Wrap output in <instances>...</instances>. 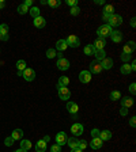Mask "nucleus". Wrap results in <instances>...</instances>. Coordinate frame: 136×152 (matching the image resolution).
I'll use <instances>...</instances> for the list:
<instances>
[{
    "instance_id": "obj_49",
    "label": "nucleus",
    "mask_w": 136,
    "mask_h": 152,
    "mask_svg": "<svg viewBox=\"0 0 136 152\" xmlns=\"http://www.w3.org/2000/svg\"><path fill=\"white\" fill-rule=\"evenodd\" d=\"M1 41H8V35H1Z\"/></svg>"
},
{
    "instance_id": "obj_9",
    "label": "nucleus",
    "mask_w": 136,
    "mask_h": 152,
    "mask_svg": "<svg viewBox=\"0 0 136 152\" xmlns=\"http://www.w3.org/2000/svg\"><path fill=\"white\" fill-rule=\"evenodd\" d=\"M67 140H68V137L64 132H60L56 135V144H57V146H60V147L64 146L65 143H67Z\"/></svg>"
},
{
    "instance_id": "obj_35",
    "label": "nucleus",
    "mask_w": 136,
    "mask_h": 152,
    "mask_svg": "<svg viewBox=\"0 0 136 152\" xmlns=\"http://www.w3.org/2000/svg\"><path fill=\"white\" fill-rule=\"evenodd\" d=\"M56 56H57V54H56V50H54V49H48L46 50V57L48 58H53V57H56Z\"/></svg>"
},
{
    "instance_id": "obj_47",
    "label": "nucleus",
    "mask_w": 136,
    "mask_h": 152,
    "mask_svg": "<svg viewBox=\"0 0 136 152\" xmlns=\"http://www.w3.org/2000/svg\"><path fill=\"white\" fill-rule=\"evenodd\" d=\"M131 69H132V71H135V69H136V61L135 60H133L132 64H131Z\"/></svg>"
},
{
    "instance_id": "obj_3",
    "label": "nucleus",
    "mask_w": 136,
    "mask_h": 152,
    "mask_svg": "<svg viewBox=\"0 0 136 152\" xmlns=\"http://www.w3.org/2000/svg\"><path fill=\"white\" fill-rule=\"evenodd\" d=\"M59 97L63 101H68L71 98V91L68 90V87H59Z\"/></svg>"
},
{
    "instance_id": "obj_25",
    "label": "nucleus",
    "mask_w": 136,
    "mask_h": 152,
    "mask_svg": "<svg viewBox=\"0 0 136 152\" xmlns=\"http://www.w3.org/2000/svg\"><path fill=\"white\" fill-rule=\"evenodd\" d=\"M67 144H68L69 147H71V149H75V148H78L79 140H78V139H75V137H71V139H68V140H67Z\"/></svg>"
},
{
    "instance_id": "obj_20",
    "label": "nucleus",
    "mask_w": 136,
    "mask_h": 152,
    "mask_svg": "<svg viewBox=\"0 0 136 152\" xmlns=\"http://www.w3.org/2000/svg\"><path fill=\"white\" fill-rule=\"evenodd\" d=\"M132 105H133V99L132 98H128V97H127V98H122L121 99V106L124 109H129Z\"/></svg>"
},
{
    "instance_id": "obj_41",
    "label": "nucleus",
    "mask_w": 136,
    "mask_h": 152,
    "mask_svg": "<svg viewBox=\"0 0 136 152\" xmlns=\"http://www.w3.org/2000/svg\"><path fill=\"white\" fill-rule=\"evenodd\" d=\"M51 152H61V147L57 146V144H53L51 147Z\"/></svg>"
},
{
    "instance_id": "obj_23",
    "label": "nucleus",
    "mask_w": 136,
    "mask_h": 152,
    "mask_svg": "<svg viewBox=\"0 0 136 152\" xmlns=\"http://www.w3.org/2000/svg\"><path fill=\"white\" fill-rule=\"evenodd\" d=\"M17 68H18V75H22V72L26 69V61H25V60H19L17 63Z\"/></svg>"
},
{
    "instance_id": "obj_11",
    "label": "nucleus",
    "mask_w": 136,
    "mask_h": 152,
    "mask_svg": "<svg viewBox=\"0 0 136 152\" xmlns=\"http://www.w3.org/2000/svg\"><path fill=\"white\" fill-rule=\"evenodd\" d=\"M71 132H72V135H74V137L75 136H80L82 133H83V125H82V124H74V125L71 126Z\"/></svg>"
},
{
    "instance_id": "obj_55",
    "label": "nucleus",
    "mask_w": 136,
    "mask_h": 152,
    "mask_svg": "<svg viewBox=\"0 0 136 152\" xmlns=\"http://www.w3.org/2000/svg\"><path fill=\"white\" fill-rule=\"evenodd\" d=\"M15 152H27V151H25V149H20V148H19V149H17Z\"/></svg>"
},
{
    "instance_id": "obj_52",
    "label": "nucleus",
    "mask_w": 136,
    "mask_h": 152,
    "mask_svg": "<svg viewBox=\"0 0 136 152\" xmlns=\"http://www.w3.org/2000/svg\"><path fill=\"white\" fill-rule=\"evenodd\" d=\"M42 140H44L45 143H46V141H49V136H45V137H44V139H42Z\"/></svg>"
},
{
    "instance_id": "obj_44",
    "label": "nucleus",
    "mask_w": 136,
    "mask_h": 152,
    "mask_svg": "<svg viewBox=\"0 0 136 152\" xmlns=\"http://www.w3.org/2000/svg\"><path fill=\"white\" fill-rule=\"evenodd\" d=\"M129 91H131V94L132 95H135V92H136V84L135 83H132V84L129 86Z\"/></svg>"
},
{
    "instance_id": "obj_14",
    "label": "nucleus",
    "mask_w": 136,
    "mask_h": 152,
    "mask_svg": "<svg viewBox=\"0 0 136 152\" xmlns=\"http://www.w3.org/2000/svg\"><path fill=\"white\" fill-rule=\"evenodd\" d=\"M101 65H102V69H110V68L113 67V60L112 58L105 57L101 61Z\"/></svg>"
},
{
    "instance_id": "obj_27",
    "label": "nucleus",
    "mask_w": 136,
    "mask_h": 152,
    "mask_svg": "<svg viewBox=\"0 0 136 152\" xmlns=\"http://www.w3.org/2000/svg\"><path fill=\"white\" fill-rule=\"evenodd\" d=\"M68 84H69V79H68L67 76H61V78L59 79V86L57 87H67Z\"/></svg>"
},
{
    "instance_id": "obj_8",
    "label": "nucleus",
    "mask_w": 136,
    "mask_h": 152,
    "mask_svg": "<svg viewBox=\"0 0 136 152\" xmlns=\"http://www.w3.org/2000/svg\"><path fill=\"white\" fill-rule=\"evenodd\" d=\"M136 49V44L133 42V41H129L128 44L124 46V49H122V53H125V54H132L133 52H135Z\"/></svg>"
},
{
    "instance_id": "obj_51",
    "label": "nucleus",
    "mask_w": 136,
    "mask_h": 152,
    "mask_svg": "<svg viewBox=\"0 0 136 152\" xmlns=\"http://www.w3.org/2000/svg\"><path fill=\"white\" fill-rule=\"evenodd\" d=\"M131 26L135 27V18H132V20H131Z\"/></svg>"
},
{
    "instance_id": "obj_50",
    "label": "nucleus",
    "mask_w": 136,
    "mask_h": 152,
    "mask_svg": "<svg viewBox=\"0 0 136 152\" xmlns=\"http://www.w3.org/2000/svg\"><path fill=\"white\" fill-rule=\"evenodd\" d=\"M125 114H127V109L122 107V110H121V115H125Z\"/></svg>"
},
{
    "instance_id": "obj_54",
    "label": "nucleus",
    "mask_w": 136,
    "mask_h": 152,
    "mask_svg": "<svg viewBox=\"0 0 136 152\" xmlns=\"http://www.w3.org/2000/svg\"><path fill=\"white\" fill-rule=\"evenodd\" d=\"M95 3H97V4H103V1H102V0H97Z\"/></svg>"
},
{
    "instance_id": "obj_46",
    "label": "nucleus",
    "mask_w": 136,
    "mask_h": 152,
    "mask_svg": "<svg viewBox=\"0 0 136 152\" xmlns=\"http://www.w3.org/2000/svg\"><path fill=\"white\" fill-rule=\"evenodd\" d=\"M25 6H26L27 7V8H29V7H30L31 6V4H33V0H26V1H25Z\"/></svg>"
},
{
    "instance_id": "obj_13",
    "label": "nucleus",
    "mask_w": 136,
    "mask_h": 152,
    "mask_svg": "<svg viewBox=\"0 0 136 152\" xmlns=\"http://www.w3.org/2000/svg\"><path fill=\"white\" fill-rule=\"evenodd\" d=\"M105 45H106V41L103 40V38H98V40H95V42H94L93 46H94L95 50H103Z\"/></svg>"
},
{
    "instance_id": "obj_6",
    "label": "nucleus",
    "mask_w": 136,
    "mask_h": 152,
    "mask_svg": "<svg viewBox=\"0 0 136 152\" xmlns=\"http://www.w3.org/2000/svg\"><path fill=\"white\" fill-rule=\"evenodd\" d=\"M22 76L25 78V80L31 81L35 79V72H34V69H31V68H26V69L22 72Z\"/></svg>"
},
{
    "instance_id": "obj_45",
    "label": "nucleus",
    "mask_w": 136,
    "mask_h": 152,
    "mask_svg": "<svg viewBox=\"0 0 136 152\" xmlns=\"http://www.w3.org/2000/svg\"><path fill=\"white\" fill-rule=\"evenodd\" d=\"M129 125L132 126V128H135V125H136V117H132V118L129 120Z\"/></svg>"
},
{
    "instance_id": "obj_42",
    "label": "nucleus",
    "mask_w": 136,
    "mask_h": 152,
    "mask_svg": "<svg viewBox=\"0 0 136 152\" xmlns=\"http://www.w3.org/2000/svg\"><path fill=\"white\" fill-rule=\"evenodd\" d=\"M99 132H101V130H98V129H93V130H91V137H93V139L99 137Z\"/></svg>"
},
{
    "instance_id": "obj_53",
    "label": "nucleus",
    "mask_w": 136,
    "mask_h": 152,
    "mask_svg": "<svg viewBox=\"0 0 136 152\" xmlns=\"http://www.w3.org/2000/svg\"><path fill=\"white\" fill-rule=\"evenodd\" d=\"M71 152H83V151H80V149H78V148H75V149H72Z\"/></svg>"
},
{
    "instance_id": "obj_5",
    "label": "nucleus",
    "mask_w": 136,
    "mask_h": 152,
    "mask_svg": "<svg viewBox=\"0 0 136 152\" xmlns=\"http://www.w3.org/2000/svg\"><path fill=\"white\" fill-rule=\"evenodd\" d=\"M90 73H101L102 72V65L99 61H91V64H90Z\"/></svg>"
},
{
    "instance_id": "obj_43",
    "label": "nucleus",
    "mask_w": 136,
    "mask_h": 152,
    "mask_svg": "<svg viewBox=\"0 0 136 152\" xmlns=\"http://www.w3.org/2000/svg\"><path fill=\"white\" fill-rule=\"evenodd\" d=\"M67 4L71 7H76L78 6V0H67Z\"/></svg>"
},
{
    "instance_id": "obj_16",
    "label": "nucleus",
    "mask_w": 136,
    "mask_h": 152,
    "mask_svg": "<svg viewBox=\"0 0 136 152\" xmlns=\"http://www.w3.org/2000/svg\"><path fill=\"white\" fill-rule=\"evenodd\" d=\"M102 140L99 139V137H95V139H93L91 140V143H90V147H91L93 149H98V148H101L102 147Z\"/></svg>"
},
{
    "instance_id": "obj_34",
    "label": "nucleus",
    "mask_w": 136,
    "mask_h": 152,
    "mask_svg": "<svg viewBox=\"0 0 136 152\" xmlns=\"http://www.w3.org/2000/svg\"><path fill=\"white\" fill-rule=\"evenodd\" d=\"M0 34L1 35H8V26L7 24H0Z\"/></svg>"
},
{
    "instance_id": "obj_1",
    "label": "nucleus",
    "mask_w": 136,
    "mask_h": 152,
    "mask_svg": "<svg viewBox=\"0 0 136 152\" xmlns=\"http://www.w3.org/2000/svg\"><path fill=\"white\" fill-rule=\"evenodd\" d=\"M112 27L109 26V24H102V26L98 27V30H97V34L99 35V38H105L108 37V35H110V33H112Z\"/></svg>"
},
{
    "instance_id": "obj_17",
    "label": "nucleus",
    "mask_w": 136,
    "mask_h": 152,
    "mask_svg": "<svg viewBox=\"0 0 136 152\" xmlns=\"http://www.w3.org/2000/svg\"><path fill=\"white\" fill-rule=\"evenodd\" d=\"M45 24H46V22H45V19L41 15L34 19V26L37 27V29H42V27H45Z\"/></svg>"
},
{
    "instance_id": "obj_15",
    "label": "nucleus",
    "mask_w": 136,
    "mask_h": 152,
    "mask_svg": "<svg viewBox=\"0 0 136 152\" xmlns=\"http://www.w3.org/2000/svg\"><path fill=\"white\" fill-rule=\"evenodd\" d=\"M67 110L71 113V114H76V113L79 112V107H78L76 103H74V102H68L67 103Z\"/></svg>"
},
{
    "instance_id": "obj_2",
    "label": "nucleus",
    "mask_w": 136,
    "mask_h": 152,
    "mask_svg": "<svg viewBox=\"0 0 136 152\" xmlns=\"http://www.w3.org/2000/svg\"><path fill=\"white\" fill-rule=\"evenodd\" d=\"M109 26L110 27H117V26H120V24L122 23V18L120 17V15H116V14H113V15H110V18H109Z\"/></svg>"
},
{
    "instance_id": "obj_21",
    "label": "nucleus",
    "mask_w": 136,
    "mask_h": 152,
    "mask_svg": "<svg viewBox=\"0 0 136 152\" xmlns=\"http://www.w3.org/2000/svg\"><path fill=\"white\" fill-rule=\"evenodd\" d=\"M11 137H12L14 140H20L23 137V130H22V129H15V130H12Z\"/></svg>"
},
{
    "instance_id": "obj_37",
    "label": "nucleus",
    "mask_w": 136,
    "mask_h": 152,
    "mask_svg": "<svg viewBox=\"0 0 136 152\" xmlns=\"http://www.w3.org/2000/svg\"><path fill=\"white\" fill-rule=\"evenodd\" d=\"M27 11H29V8H27V7L25 6V4H20V6L18 7V12L22 14V15H23V14H26Z\"/></svg>"
},
{
    "instance_id": "obj_32",
    "label": "nucleus",
    "mask_w": 136,
    "mask_h": 152,
    "mask_svg": "<svg viewBox=\"0 0 136 152\" xmlns=\"http://www.w3.org/2000/svg\"><path fill=\"white\" fill-rule=\"evenodd\" d=\"M30 15L34 18V19L38 18L40 17V8H38V7H31L30 8Z\"/></svg>"
},
{
    "instance_id": "obj_22",
    "label": "nucleus",
    "mask_w": 136,
    "mask_h": 152,
    "mask_svg": "<svg viewBox=\"0 0 136 152\" xmlns=\"http://www.w3.org/2000/svg\"><path fill=\"white\" fill-rule=\"evenodd\" d=\"M45 149H46V143H45L44 140H40V141L35 144V151L37 152H45Z\"/></svg>"
},
{
    "instance_id": "obj_26",
    "label": "nucleus",
    "mask_w": 136,
    "mask_h": 152,
    "mask_svg": "<svg viewBox=\"0 0 136 152\" xmlns=\"http://www.w3.org/2000/svg\"><path fill=\"white\" fill-rule=\"evenodd\" d=\"M94 56H95V60H97V61H99V63H101V61H102V60H103V58L106 57L105 50H95Z\"/></svg>"
},
{
    "instance_id": "obj_38",
    "label": "nucleus",
    "mask_w": 136,
    "mask_h": 152,
    "mask_svg": "<svg viewBox=\"0 0 136 152\" xmlns=\"http://www.w3.org/2000/svg\"><path fill=\"white\" fill-rule=\"evenodd\" d=\"M131 58H132V54H125V53L121 54V60L124 61V64H127V63H128Z\"/></svg>"
},
{
    "instance_id": "obj_56",
    "label": "nucleus",
    "mask_w": 136,
    "mask_h": 152,
    "mask_svg": "<svg viewBox=\"0 0 136 152\" xmlns=\"http://www.w3.org/2000/svg\"><path fill=\"white\" fill-rule=\"evenodd\" d=\"M0 41H1V34H0Z\"/></svg>"
},
{
    "instance_id": "obj_12",
    "label": "nucleus",
    "mask_w": 136,
    "mask_h": 152,
    "mask_svg": "<svg viewBox=\"0 0 136 152\" xmlns=\"http://www.w3.org/2000/svg\"><path fill=\"white\" fill-rule=\"evenodd\" d=\"M110 38H112L113 42L120 44V42H121V40H122V33H121V31H119V30H114V31H112V33H110Z\"/></svg>"
},
{
    "instance_id": "obj_29",
    "label": "nucleus",
    "mask_w": 136,
    "mask_h": 152,
    "mask_svg": "<svg viewBox=\"0 0 136 152\" xmlns=\"http://www.w3.org/2000/svg\"><path fill=\"white\" fill-rule=\"evenodd\" d=\"M95 53V49L93 45H87V46L85 48V54H87V56H94Z\"/></svg>"
},
{
    "instance_id": "obj_33",
    "label": "nucleus",
    "mask_w": 136,
    "mask_h": 152,
    "mask_svg": "<svg viewBox=\"0 0 136 152\" xmlns=\"http://www.w3.org/2000/svg\"><path fill=\"white\" fill-rule=\"evenodd\" d=\"M121 98V94H120V91H112L110 92V99L112 101H117V99Z\"/></svg>"
},
{
    "instance_id": "obj_18",
    "label": "nucleus",
    "mask_w": 136,
    "mask_h": 152,
    "mask_svg": "<svg viewBox=\"0 0 136 152\" xmlns=\"http://www.w3.org/2000/svg\"><path fill=\"white\" fill-rule=\"evenodd\" d=\"M99 139L102 141H108V140L112 139V132L110 130H102V132H99Z\"/></svg>"
},
{
    "instance_id": "obj_19",
    "label": "nucleus",
    "mask_w": 136,
    "mask_h": 152,
    "mask_svg": "<svg viewBox=\"0 0 136 152\" xmlns=\"http://www.w3.org/2000/svg\"><path fill=\"white\" fill-rule=\"evenodd\" d=\"M67 48H68V45H67V42H65V40H59L57 42H56V49H57V50L64 52Z\"/></svg>"
},
{
    "instance_id": "obj_7",
    "label": "nucleus",
    "mask_w": 136,
    "mask_h": 152,
    "mask_svg": "<svg viewBox=\"0 0 136 152\" xmlns=\"http://www.w3.org/2000/svg\"><path fill=\"white\" fill-rule=\"evenodd\" d=\"M68 46H72V48H78L80 45V40H79L76 35H69V37L65 40Z\"/></svg>"
},
{
    "instance_id": "obj_4",
    "label": "nucleus",
    "mask_w": 136,
    "mask_h": 152,
    "mask_svg": "<svg viewBox=\"0 0 136 152\" xmlns=\"http://www.w3.org/2000/svg\"><path fill=\"white\" fill-rule=\"evenodd\" d=\"M56 65H57V68L60 69V71H67L68 68H69V61L64 57H59Z\"/></svg>"
},
{
    "instance_id": "obj_48",
    "label": "nucleus",
    "mask_w": 136,
    "mask_h": 152,
    "mask_svg": "<svg viewBox=\"0 0 136 152\" xmlns=\"http://www.w3.org/2000/svg\"><path fill=\"white\" fill-rule=\"evenodd\" d=\"M4 7H6V3H4L3 0H0V10H1V8H4Z\"/></svg>"
},
{
    "instance_id": "obj_28",
    "label": "nucleus",
    "mask_w": 136,
    "mask_h": 152,
    "mask_svg": "<svg viewBox=\"0 0 136 152\" xmlns=\"http://www.w3.org/2000/svg\"><path fill=\"white\" fill-rule=\"evenodd\" d=\"M120 72H121L122 75H129L131 72H132V69H131V65L127 63V64L121 65V69H120Z\"/></svg>"
},
{
    "instance_id": "obj_40",
    "label": "nucleus",
    "mask_w": 136,
    "mask_h": 152,
    "mask_svg": "<svg viewBox=\"0 0 136 152\" xmlns=\"http://www.w3.org/2000/svg\"><path fill=\"white\" fill-rule=\"evenodd\" d=\"M14 141H15V140H14L12 137H7V139L4 140V144H6L7 147H11L14 144Z\"/></svg>"
},
{
    "instance_id": "obj_36",
    "label": "nucleus",
    "mask_w": 136,
    "mask_h": 152,
    "mask_svg": "<svg viewBox=\"0 0 136 152\" xmlns=\"http://www.w3.org/2000/svg\"><path fill=\"white\" fill-rule=\"evenodd\" d=\"M86 148H87V143H86L85 140H79V144H78V149H80V151H85Z\"/></svg>"
},
{
    "instance_id": "obj_31",
    "label": "nucleus",
    "mask_w": 136,
    "mask_h": 152,
    "mask_svg": "<svg viewBox=\"0 0 136 152\" xmlns=\"http://www.w3.org/2000/svg\"><path fill=\"white\" fill-rule=\"evenodd\" d=\"M46 4L49 7H52V8H57V7H60L61 1L60 0H49V1H46Z\"/></svg>"
},
{
    "instance_id": "obj_39",
    "label": "nucleus",
    "mask_w": 136,
    "mask_h": 152,
    "mask_svg": "<svg viewBox=\"0 0 136 152\" xmlns=\"http://www.w3.org/2000/svg\"><path fill=\"white\" fill-rule=\"evenodd\" d=\"M79 14H80V8H79L78 6L72 7L71 8V15H75V17H76V15H79Z\"/></svg>"
},
{
    "instance_id": "obj_10",
    "label": "nucleus",
    "mask_w": 136,
    "mask_h": 152,
    "mask_svg": "<svg viewBox=\"0 0 136 152\" xmlns=\"http://www.w3.org/2000/svg\"><path fill=\"white\" fill-rule=\"evenodd\" d=\"M79 80H80L82 83H90V81H91V73L88 71H82L80 73H79Z\"/></svg>"
},
{
    "instance_id": "obj_24",
    "label": "nucleus",
    "mask_w": 136,
    "mask_h": 152,
    "mask_svg": "<svg viewBox=\"0 0 136 152\" xmlns=\"http://www.w3.org/2000/svg\"><path fill=\"white\" fill-rule=\"evenodd\" d=\"M30 148H31V141L30 140H22V141H20V149L30 151Z\"/></svg>"
},
{
    "instance_id": "obj_30",
    "label": "nucleus",
    "mask_w": 136,
    "mask_h": 152,
    "mask_svg": "<svg viewBox=\"0 0 136 152\" xmlns=\"http://www.w3.org/2000/svg\"><path fill=\"white\" fill-rule=\"evenodd\" d=\"M103 14H108V15L114 14V7H113L112 4H106L105 8H103Z\"/></svg>"
}]
</instances>
